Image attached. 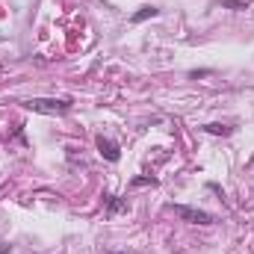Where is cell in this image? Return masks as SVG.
<instances>
[{
    "label": "cell",
    "mask_w": 254,
    "mask_h": 254,
    "mask_svg": "<svg viewBox=\"0 0 254 254\" xmlns=\"http://www.w3.org/2000/svg\"><path fill=\"white\" fill-rule=\"evenodd\" d=\"M12 251V245H6V242H0V254H9Z\"/></svg>",
    "instance_id": "obj_9"
},
{
    "label": "cell",
    "mask_w": 254,
    "mask_h": 254,
    "mask_svg": "<svg viewBox=\"0 0 254 254\" xmlns=\"http://www.w3.org/2000/svg\"><path fill=\"white\" fill-rule=\"evenodd\" d=\"M145 184H154V177H136L133 186H145Z\"/></svg>",
    "instance_id": "obj_8"
},
{
    "label": "cell",
    "mask_w": 254,
    "mask_h": 254,
    "mask_svg": "<svg viewBox=\"0 0 254 254\" xmlns=\"http://www.w3.org/2000/svg\"><path fill=\"white\" fill-rule=\"evenodd\" d=\"M174 216H180L184 222H192V225H210L213 216L207 210H198V207H184V204H174Z\"/></svg>",
    "instance_id": "obj_2"
},
{
    "label": "cell",
    "mask_w": 254,
    "mask_h": 254,
    "mask_svg": "<svg viewBox=\"0 0 254 254\" xmlns=\"http://www.w3.org/2000/svg\"><path fill=\"white\" fill-rule=\"evenodd\" d=\"M204 130H207V133H222V136H228V133H231V127H225V124H207Z\"/></svg>",
    "instance_id": "obj_6"
},
{
    "label": "cell",
    "mask_w": 254,
    "mask_h": 254,
    "mask_svg": "<svg viewBox=\"0 0 254 254\" xmlns=\"http://www.w3.org/2000/svg\"><path fill=\"white\" fill-rule=\"evenodd\" d=\"M24 106H27V110H33V113H48V116H62V113L71 110L68 101H56V98H33Z\"/></svg>",
    "instance_id": "obj_1"
},
{
    "label": "cell",
    "mask_w": 254,
    "mask_h": 254,
    "mask_svg": "<svg viewBox=\"0 0 254 254\" xmlns=\"http://www.w3.org/2000/svg\"><path fill=\"white\" fill-rule=\"evenodd\" d=\"M113 254H124V251H113Z\"/></svg>",
    "instance_id": "obj_10"
},
{
    "label": "cell",
    "mask_w": 254,
    "mask_h": 254,
    "mask_svg": "<svg viewBox=\"0 0 254 254\" xmlns=\"http://www.w3.org/2000/svg\"><path fill=\"white\" fill-rule=\"evenodd\" d=\"M225 9H248V0H225Z\"/></svg>",
    "instance_id": "obj_5"
},
{
    "label": "cell",
    "mask_w": 254,
    "mask_h": 254,
    "mask_svg": "<svg viewBox=\"0 0 254 254\" xmlns=\"http://www.w3.org/2000/svg\"><path fill=\"white\" fill-rule=\"evenodd\" d=\"M127 210V201H119V198H110V213H121Z\"/></svg>",
    "instance_id": "obj_7"
},
{
    "label": "cell",
    "mask_w": 254,
    "mask_h": 254,
    "mask_svg": "<svg viewBox=\"0 0 254 254\" xmlns=\"http://www.w3.org/2000/svg\"><path fill=\"white\" fill-rule=\"evenodd\" d=\"M98 151H101V157H106L110 163H119V157H121V151H119V145L113 142V139H98Z\"/></svg>",
    "instance_id": "obj_3"
},
{
    "label": "cell",
    "mask_w": 254,
    "mask_h": 254,
    "mask_svg": "<svg viewBox=\"0 0 254 254\" xmlns=\"http://www.w3.org/2000/svg\"><path fill=\"white\" fill-rule=\"evenodd\" d=\"M160 15V9L157 6H142L136 15H133V24H142V21H148V18H157Z\"/></svg>",
    "instance_id": "obj_4"
}]
</instances>
